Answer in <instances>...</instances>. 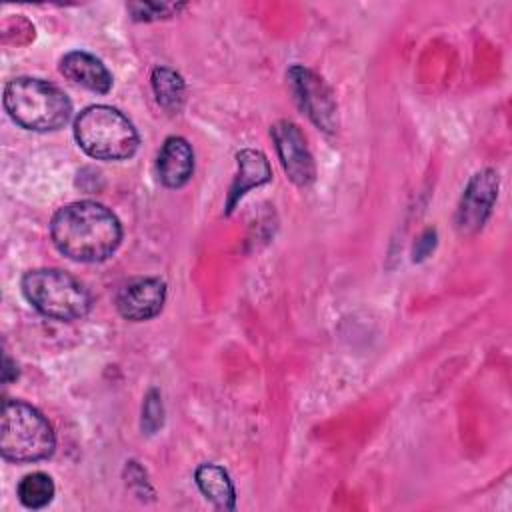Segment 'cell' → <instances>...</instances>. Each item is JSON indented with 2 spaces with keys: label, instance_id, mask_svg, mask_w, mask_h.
I'll return each mask as SVG.
<instances>
[{
  "label": "cell",
  "instance_id": "cell-8",
  "mask_svg": "<svg viewBox=\"0 0 512 512\" xmlns=\"http://www.w3.org/2000/svg\"><path fill=\"white\" fill-rule=\"evenodd\" d=\"M496 198H498V174L490 168L476 172L470 178L458 202V210H456L458 232L462 234L478 232L488 220V216L492 214Z\"/></svg>",
  "mask_w": 512,
  "mask_h": 512
},
{
  "label": "cell",
  "instance_id": "cell-7",
  "mask_svg": "<svg viewBox=\"0 0 512 512\" xmlns=\"http://www.w3.org/2000/svg\"><path fill=\"white\" fill-rule=\"evenodd\" d=\"M270 136L288 178L296 186H310L316 178V166L300 128L290 120H278L270 128Z\"/></svg>",
  "mask_w": 512,
  "mask_h": 512
},
{
  "label": "cell",
  "instance_id": "cell-16",
  "mask_svg": "<svg viewBox=\"0 0 512 512\" xmlns=\"http://www.w3.org/2000/svg\"><path fill=\"white\" fill-rule=\"evenodd\" d=\"M128 12L132 14L134 20H160V18H170L178 14V10L184 8V4H168V2H130Z\"/></svg>",
  "mask_w": 512,
  "mask_h": 512
},
{
  "label": "cell",
  "instance_id": "cell-3",
  "mask_svg": "<svg viewBox=\"0 0 512 512\" xmlns=\"http://www.w3.org/2000/svg\"><path fill=\"white\" fill-rule=\"evenodd\" d=\"M56 448L52 424L34 406L22 400H4L0 416V452L10 462H38Z\"/></svg>",
  "mask_w": 512,
  "mask_h": 512
},
{
  "label": "cell",
  "instance_id": "cell-6",
  "mask_svg": "<svg viewBox=\"0 0 512 512\" xmlns=\"http://www.w3.org/2000/svg\"><path fill=\"white\" fill-rule=\"evenodd\" d=\"M286 76L300 110L324 132H334L338 126V112L330 86L312 70L298 64L292 66Z\"/></svg>",
  "mask_w": 512,
  "mask_h": 512
},
{
  "label": "cell",
  "instance_id": "cell-17",
  "mask_svg": "<svg viewBox=\"0 0 512 512\" xmlns=\"http://www.w3.org/2000/svg\"><path fill=\"white\" fill-rule=\"evenodd\" d=\"M164 424V406H162V396L156 388H152L142 404V432L144 434H154L158 428Z\"/></svg>",
  "mask_w": 512,
  "mask_h": 512
},
{
  "label": "cell",
  "instance_id": "cell-13",
  "mask_svg": "<svg viewBox=\"0 0 512 512\" xmlns=\"http://www.w3.org/2000/svg\"><path fill=\"white\" fill-rule=\"evenodd\" d=\"M198 490L220 510L236 508V490L228 472L218 464H202L194 472Z\"/></svg>",
  "mask_w": 512,
  "mask_h": 512
},
{
  "label": "cell",
  "instance_id": "cell-14",
  "mask_svg": "<svg viewBox=\"0 0 512 512\" xmlns=\"http://www.w3.org/2000/svg\"><path fill=\"white\" fill-rule=\"evenodd\" d=\"M152 90L158 104L168 112H178L184 104L186 84L182 76L166 66H158L152 70Z\"/></svg>",
  "mask_w": 512,
  "mask_h": 512
},
{
  "label": "cell",
  "instance_id": "cell-4",
  "mask_svg": "<svg viewBox=\"0 0 512 512\" xmlns=\"http://www.w3.org/2000/svg\"><path fill=\"white\" fill-rule=\"evenodd\" d=\"M74 138L96 160H126L138 148V134L132 122L106 104H92L76 116Z\"/></svg>",
  "mask_w": 512,
  "mask_h": 512
},
{
  "label": "cell",
  "instance_id": "cell-10",
  "mask_svg": "<svg viewBox=\"0 0 512 512\" xmlns=\"http://www.w3.org/2000/svg\"><path fill=\"white\" fill-rule=\"evenodd\" d=\"M236 162H238V172L232 180V186L228 190V200H226V214H230L236 204L246 196L248 190L258 188L266 182H270L272 178V168L268 158L254 148H242L236 154Z\"/></svg>",
  "mask_w": 512,
  "mask_h": 512
},
{
  "label": "cell",
  "instance_id": "cell-12",
  "mask_svg": "<svg viewBox=\"0 0 512 512\" xmlns=\"http://www.w3.org/2000/svg\"><path fill=\"white\" fill-rule=\"evenodd\" d=\"M158 178L166 188H182L194 172V152L182 136L164 140L158 152Z\"/></svg>",
  "mask_w": 512,
  "mask_h": 512
},
{
  "label": "cell",
  "instance_id": "cell-15",
  "mask_svg": "<svg viewBox=\"0 0 512 512\" xmlns=\"http://www.w3.org/2000/svg\"><path fill=\"white\" fill-rule=\"evenodd\" d=\"M54 482L48 474L44 472H32V474H26L18 486H16V494H18V500L26 506V508H32V510H40L44 506H48L54 498Z\"/></svg>",
  "mask_w": 512,
  "mask_h": 512
},
{
  "label": "cell",
  "instance_id": "cell-20",
  "mask_svg": "<svg viewBox=\"0 0 512 512\" xmlns=\"http://www.w3.org/2000/svg\"><path fill=\"white\" fill-rule=\"evenodd\" d=\"M18 376V370H16V364L8 358V356H4V370H2V380L8 384L10 380H14Z\"/></svg>",
  "mask_w": 512,
  "mask_h": 512
},
{
  "label": "cell",
  "instance_id": "cell-1",
  "mask_svg": "<svg viewBox=\"0 0 512 512\" xmlns=\"http://www.w3.org/2000/svg\"><path fill=\"white\" fill-rule=\"evenodd\" d=\"M54 246L76 262H102L110 258L122 240L116 214L100 202L78 200L62 206L50 222Z\"/></svg>",
  "mask_w": 512,
  "mask_h": 512
},
{
  "label": "cell",
  "instance_id": "cell-5",
  "mask_svg": "<svg viewBox=\"0 0 512 512\" xmlns=\"http://www.w3.org/2000/svg\"><path fill=\"white\" fill-rule=\"evenodd\" d=\"M26 300L44 316L72 322L88 314L90 294L80 280L60 268H36L22 276Z\"/></svg>",
  "mask_w": 512,
  "mask_h": 512
},
{
  "label": "cell",
  "instance_id": "cell-2",
  "mask_svg": "<svg viewBox=\"0 0 512 512\" xmlns=\"http://www.w3.org/2000/svg\"><path fill=\"white\" fill-rule=\"evenodd\" d=\"M4 108L18 126L34 132L58 130L72 114V102L58 86L32 76L14 78L4 86Z\"/></svg>",
  "mask_w": 512,
  "mask_h": 512
},
{
  "label": "cell",
  "instance_id": "cell-11",
  "mask_svg": "<svg viewBox=\"0 0 512 512\" xmlns=\"http://www.w3.org/2000/svg\"><path fill=\"white\" fill-rule=\"evenodd\" d=\"M60 72L74 84H80L92 92L106 94L112 88V74L102 64L100 58L84 52L72 50L62 56Z\"/></svg>",
  "mask_w": 512,
  "mask_h": 512
},
{
  "label": "cell",
  "instance_id": "cell-9",
  "mask_svg": "<svg viewBox=\"0 0 512 512\" xmlns=\"http://www.w3.org/2000/svg\"><path fill=\"white\" fill-rule=\"evenodd\" d=\"M166 300V284L160 278H136L120 288L116 308L130 322H144L160 314Z\"/></svg>",
  "mask_w": 512,
  "mask_h": 512
},
{
  "label": "cell",
  "instance_id": "cell-19",
  "mask_svg": "<svg viewBox=\"0 0 512 512\" xmlns=\"http://www.w3.org/2000/svg\"><path fill=\"white\" fill-rule=\"evenodd\" d=\"M436 246V230H426L414 244V262H420L424 258H428V254L434 250Z\"/></svg>",
  "mask_w": 512,
  "mask_h": 512
},
{
  "label": "cell",
  "instance_id": "cell-18",
  "mask_svg": "<svg viewBox=\"0 0 512 512\" xmlns=\"http://www.w3.org/2000/svg\"><path fill=\"white\" fill-rule=\"evenodd\" d=\"M126 472H128V480H126L128 488L136 490V486H138V494L140 496H142V492L154 494L150 484H148V480H146V472L142 470V466L138 462H126Z\"/></svg>",
  "mask_w": 512,
  "mask_h": 512
}]
</instances>
